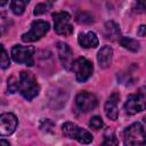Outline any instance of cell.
Listing matches in <instances>:
<instances>
[{
  "label": "cell",
  "mask_w": 146,
  "mask_h": 146,
  "mask_svg": "<svg viewBox=\"0 0 146 146\" xmlns=\"http://www.w3.org/2000/svg\"><path fill=\"white\" fill-rule=\"evenodd\" d=\"M119 98H120V95L117 92H113L107 102L105 103V114L108 119L115 121L117 119V114H119V110H117V102H119Z\"/></svg>",
  "instance_id": "8fae6325"
},
{
  "label": "cell",
  "mask_w": 146,
  "mask_h": 146,
  "mask_svg": "<svg viewBox=\"0 0 146 146\" xmlns=\"http://www.w3.org/2000/svg\"><path fill=\"white\" fill-rule=\"evenodd\" d=\"M117 139L113 131H107L105 133V138L103 141V145H117Z\"/></svg>",
  "instance_id": "ffe728a7"
},
{
  "label": "cell",
  "mask_w": 146,
  "mask_h": 146,
  "mask_svg": "<svg viewBox=\"0 0 146 146\" xmlns=\"http://www.w3.org/2000/svg\"><path fill=\"white\" fill-rule=\"evenodd\" d=\"M48 31H49V23L46 22V21L36 19V21L32 22L30 31L26 32V33H24L22 35V40L24 42H34V41H38Z\"/></svg>",
  "instance_id": "5b68a950"
},
{
  "label": "cell",
  "mask_w": 146,
  "mask_h": 146,
  "mask_svg": "<svg viewBox=\"0 0 146 146\" xmlns=\"http://www.w3.org/2000/svg\"><path fill=\"white\" fill-rule=\"evenodd\" d=\"M33 55H34V48L31 46L23 47L17 44L11 48V57L16 63L19 64H26L29 66H32L34 63Z\"/></svg>",
  "instance_id": "52a82bcc"
},
{
  "label": "cell",
  "mask_w": 146,
  "mask_h": 146,
  "mask_svg": "<svg viewBox=\"0 0 146 146\" xmlns=\"http://www.w3.org/2000/svg\"><path fill=\"white\" fill-rule=\"evenodd\" d=\"M57 51H58V57L63 64V66L65 68H71L72 66V63H73V54H72V50L71 48L64 43V42H58L57 43Z\"/></svg>",
  "instance_id": "7c38bea8"
},
{
  "label": "cell",
  "mask_w": 146,
  "mask_h": 146,
  "mask_svg": "<svg viewBox=\"0 0 146 146\" xmlns=\"http://www.w3.org/2000/svg\"><path fill=\"white\" fill-rule=\"evenodd\" d=\"M79 44L83 48H96L98 46V38L95 32H87L81 33L78 38Z\"/></svg>",
  "instance_id": "5bb4252c"
},
{
  "label": "cell",
  "mask_w": 146,
  "mask_h": 146,
  "mask_svg": "<svg viewBox=\"0 0 146 146\" xmlns=\"http://www.w3.org/2000/svg\"><path fill=\"white\" fill-rule=\"evenodd\" d=\"M112 57H113V50L110 46H104L103 48H100L97 55V60L99 66L102 68H107L112 63Z\"/></svg>",
  "instance_id": "4fadbf2b"
},
{
  "label": "cell",
  "mask_w": 146,
  "mask_h": 146,
  "mask_svg": "<svg viewBox=\"0 0 146 146\" xmlns=\"http://www.w3.org/2000/svg\"><path fill=\"white\" fill-rule=\"evenodd\" d=\"M54 18V26L57 34L60 35H70L73 32V27L70 24L71 16L66 11H58L52 14Z\"/></svg>",
  "instance_id": "8992f818"
},
{
  "label": "cell",
  "mask_w": 146,
  "mask_h": 146,
  "mask_svg": "<svg viewBox=\"0 0 146 146\" xmlns=\"http://www.w3.org/2000/svg\"><path fill=\"white\" fill-rule=\"evenodd\" d=\"M48 7H49V5H47V3H39V5L35 6V8L33 10V14L36 15V16L38 15H42L48 10Z\"/></svg>",
  "instance_id": "603a6c76"
},
{
  "label": "cell",
  "mask_w": 146,
  "mask_h": 146,
  "mask_svg": "<svg viewBox=\"0 0 146 146\" xmlns=\"http://www.w3.org/2000/svg\"><path fill=\"white\" fill-rule=\"evenodd\" d=\"M124 110L128 114H137L145 110V94L143 90L137 94H131L128 96L127 102L124 104Z\"/></svg>",
  "instance_id": "ba28073f"
},
{
  "label": "cell",
  "mask_w": 146,
  "mask_h": 146,
  "mask_svg": "<svg viewBox=\"0 0 146 146\" xmlns=\"http://www.w3.org/2000/svg\"><path fill=\"white\" fill-rule=\"evenodd\" d=\"M17 127V117L13 113H3L0 115V136L11 135Z\"/></svg>",
  "instance_id": "30bf717a"
},
{
  "label": "cell",
  "mask_w": 146,
  "mask_h": 146,
  "mask_svg": "<svg viewBox=\"0 0 146 146\" xmlns=\"http://www.w3.org/2000/svg\"><path fill=\"white\" fill-rule=\"evenodd\" d=\"M71 68L75 73V78L79 82H86L92 74L94 66L90 60L84 57H80L72 63Z\"/></svg>",
  "instance_id": "277c9868"
},
{
  "label": "cell",
  "mask_w": 146,
  "mask_h": 146,
  "mask_svg": "<svg viewBox=\"0 0 146 146\" xmlns=\"http://www.w3.org/2000/svg\"><path fill=\"white\" fill-rule=\"evenodd\" d=\"M145 143V129L139 123H132L124 130V144L128 146L143 145Z\"/></svg>",
  "instance_id": "3957f363"
},
{
  "label": "cell",
  "mask_w": 146,
  "mask_h": 146,
  "mask_svg": "<svg viewBox=\"0 0 146 146\" xmlns=\"http://www.w3.org/2000/svg\"><path fill=\"white\" fill-rule=\"evenodd\" d=\"M137 2V8L139 11H144L145 9V0H136Z\"/></svg>",
  "instance_id": "cb8c5ba5"
},
{
  "label": "cell",
  "mask_w": 146,
  "mask_h": 146,
  "mask_svg": "<svg viewBox=\"0 0 146 146\" xmlns=\"http://www.w3.org/2000/svg\"><path fill=\"white\" fill-rule=\"evenodd\" d=\"M92 16L89 13L86 11H81L76 15V22L78 23H82V24H90L92 22Z\"/></svg>",
  "instance_id": "d6986e66"
},
{
  "label": "cell",
  "mask_w": 146,
  "mask_h": 146,
  "mask_svg": "<svg viewBox=\"0 0 146 146\" xmlns=\"http://www.w3.org/2000/svg\"><path fill=\"white\" fill-rule=\"evenodd\" d=\"M120 43L125 49L131 50V51H138L139 48H140L139 42L137 40H135V39H131V38H121L120 39Z\"/></svg>",
  "instance_id": "e0dca14e"
},
{
  "label": "cell",
  "mask_w": 146,
  "mask_h": 146,
  "mask_svg": "<svg viewBox=\"0 0 146 146\" xmlns=\"http://www.w3.org/2000/svg\"><path fill=\"white\" fill-rule=\"evenodd\" d=\"M0 145H6V146H8V145H9V141H8V140L0 139Z\"/></svg>",
  "instance_id": "484cf974"
},
{
  "label": "cell",
  "mask_w": 146,
  "mask_h": 146,
  "mask_svg": "<svg viewBox=\"0 0 146 146\" xmlns=\"http://www.w3.org/2000/svg\"><path fill=\"white\" fill-rule=\"evenodd\" d=\"M10 65V60H9V56L7 54V51L5 50L3 46L0 44V67L1 68H7Z\"/></svg>",
  "instance_id": "ac0fdd59"
},
{
  "label": "cell",
  "mask_w": 146,
  "mask_h": 146,
  "mask_svg": "<svg viewBox=\"0 0 146 146\" xmlns=\"http://www.w3.org/2000/svg\"><path fill=\"white\" fill-rule=\"evenodd\" d=\"M18 82H19L18 90L25 99L31 100L38 96L40 88H39V84L36 83L34 75L31 72H26V71L21 72Z\"/></svg>",
  "instance_id": "6da1fadb"
},
{
  "label": "cell",
  "mask_w": 146,
  "mask_h": 146,
  "mask_svg": "<svg viewBox=\"0 0 146 146\" xmlns=\"http://www.w3.org/2000/svg\"><path fill=\"white\" fill-rule=\"evenodd\" d=\"M8 2V0H0V7H2V6H5L6 3Z\"/></svg>",
  "instance_id": "4316f807"
},
{
  "label": "cell",
  "mask_w": 146,
  "mask_h": 146,
  "mask_svg": "<svg viewBox=\"0 0 146 146\" xmlns=\"http://www.w3.org/2000/svg\"><path fill=\"white\" fill-rule=\"evenodd\" d=\"M18 80L15 78V76H10L8 79V92H16L18 90Z\"/></svg>",
  "instance_id": "44dd1931"
},
{
  "label": "cell",
  "mask_w": 146,
  "mask_h": 146,
  "mask_svg": "<svg viewBox=\"0 0 146 146\" xmlns=\"http://www.w3.org/2000/svg\"><path fill=\"white\" fill-rule=\"evenodd\" d=\"M105 35L107 39L113 40V41L120 40L121 39V32H120L119 25L112 21L107 22L105 24Z\"/></svg>",
  "instance_id": "9a60e30c"
},
{
  "label": "cell",
  "mask_w": 146,
  "mask_h": 146,
  "mask_svg": "<svg viewBox=\"0 0 146 146\" xmlns=\"http://www.w3.org/2000/svg\"><path fill=\"white\" fill-rule=\"evenodd\" d=\"M145 30H146L145 25H140L139 29H138V31H137V34H138L139 36H144V35H145Z\"/></svg>",
  "instance_id": "d4e9b609"
},
{
  "label": "cell",
  "mask_w": 146,
  "mask_h": 146,
  "mask_svg": "<svg viewBox=\"0 0 146 146\" xmlns=\"http://www.w3.org/2000/svg\"><path fill=\"white\" fill-rule=\"evenodd\" d=\"M30 2V0H11L10 2V8L14 14L16 15H22L25 10L26 5Z\"/></svg>",
  "instance_id": "2e32d148"
},
{
  "label": "cell",
  "mask_w": 146,
  "mask_h": 146,
  "mask_svg": "<svg viewBox=\"0 0 146 146\" xmlns=\"http://www.w3.org/2000/svg\"><path fill=\"white\" fill-rule=\"evenodd\" d=\"M75 103L79 110H81L82 112H90L97 106L98 102L94 94L88 92V91H82L76 95Z\"/></svg>",
  "instance_id": "9c48e42d"
},
{
  "label": "cell",
  "mask_w": 146,
  "mask_h": 146,
  "mask_svg": "<svg viewBox=\"0 0 146 146\" xmlns=\"http://www.w3.org/2000/svg\"><path fill=\"white\" fill-rule=\"evenodd\" d=\"M89 124H90V127H91L94 130H99L100 128H103V124H104V123H103V120H102L99 116L95 115V116L91 117Z\"/></svg>",
  "instance_id": "7402d4cb"
},
{
  "label": "cell",
  "mask_w": 146,
  "mask_h": 146,
  "mask_svg": "<svg viewBox=\"0 0 146 146\" xmlns=\"http://www.w3.org/2000/svg\"><path fill=\"white\" fill-rule=\"evenodd\" d=\"M62 130H63V133L67 138L75 139L81 144H89L92 140V136L89 131L80 128L79 125H76L72 122L64 123L63 127H62Z\"/></svg>",
  "instance_id": "7a4b0ae2"
}]
</instances>
